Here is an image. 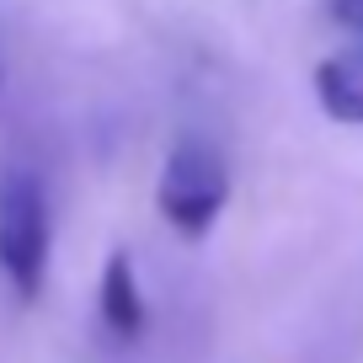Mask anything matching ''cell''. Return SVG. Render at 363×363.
<instances>
[{
  "mask_svg": "<svg viewBox=\"0 0 363 363\" xmlns=\"http://www.w3.org/2000/svg\"><path fill=\"white\" fill-rule=\"evenodd\" d=\"M54 257V208L43 177L11 166L0 177V272L16 299H38Z\"/></svg>",
  "mask_w": 363,
  "mask_h": 363,
  "instance_id": "6da1fadb",
  "label": "cell"
},
{
  "mask_svg": "<svg viewBox=\"0 0 363 363\" xmlns=\"http://www.w3.org/2000/svg\"><path fill=\"white\" fill-rule=\"evenodd\" d=\"M230 203V166L219 155V145L198 134H182L171 145L166 166H160V182H155V208L182 240H203L208 230L219 225Z\"/></svg>",
  "mask_w": 363,
  "mask_h": 363,
  "instance_id": "7a4b0ae2",
  "label": "cell"
},
{
  "mask_svg": "<svg viewBox=\"0 0 363 363\" xmlns=\"http://www.w3.org/2000/svg\"><path fill=\"white\" fill-rule=\"evenodd\" d=\"M315 102L337 123H363V43L315 65Z\"/></svg>",
  "mask_w": 363,
  "mask_h": 363,
  "instance_id": "277c9868",
  "label": "cell"
},
{
  "mask_svg": "<svg viewBox=\"0 0 363 363\" xmlns=\"http://www.w3.org/2000/svg\"><path fill=\"white\" fill-rule=\"evenodd\" d=\"M326 16L337 27H347V33L363 38V0H326Z\"/></svg>",
  "mask_w": 363,
  "mask_h": 363,
  "instance_id": "5b68a950",
  "label": "cell"
},
{
  "mask_svg": "<svg viewBox=\"0 0 363 363\" xmlns=\"http://www.w3.org/2000/svg\"><path fill=\"white\" fill-rule=\"evenodd\" d=\"M0 86H6V65H0Z\"/></svg>",
  "mask_w": 363,
  "mask_h": 363,
  "instance_id": "8992f818",
  "label": "cell"
},
{
  "mask_svg": "<svg viewBox=\"0 0 363 363\" xmlns=\"http://www.w3.org/2000/svg\"><path fill=\"white\" fill-rule=\"evenodd\" d=\"M96 310H102V326L113 337L134 342L145 331V294H139V272L128 251H113L102 267V284H96Z\"/></svg>",
  "mask_w": 363,
  "mask_h": 363,
  "instance_id": "3957f363",
  "label": "cell"
}]
</instances>
